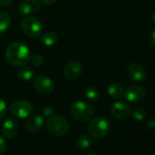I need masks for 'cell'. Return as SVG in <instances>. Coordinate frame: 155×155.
<instances>
[{
    "instance_id": "obj_1",
    "label": "cell",
    "mask_w": 155,
    "mask_h": 155,
    "mask_svg": "<svg viewBox=\"0 0 155 155\" xmlns=\"http://www.w3.org/2000/svg\"><path fill=\"white\" fill-rule=\"evenodd\" d=\"M31 57L28 47L21 42H13L6 49V58L13 66L22 67L27 65Z\"/></svg>"
},
{
    "instance_id": "obj_2",
    "label": "cell",
    "mask_w": 155,
    "mask_h": 155,
    "mask_svg": "<svg viewBox=\"0 0 155 155\" xmlns=\"http://www.w3.org/2000/svg\"><path fill=\"white\" fill-rule=\"evenodd\" d=\"M48 132L55 137H63L69 130V124L68 120L59 115H51L48 117L46 123Z\"/></svg>"
},
{
    "instance_id": "obj_3",
    "label": "cell",
    "mask_w": 155,
    "mask_h": 155,
    "mask_svg": "<svg viewBox=\"0 0 155 155\" xmlns=\"http://www.w3.org/2000/svg\"><path fill=\"white\" fill-rule=\"evenodd\" d=\"M93 114V106L85 101H76L70 107V115L77 121L85 122L91 120Z\"/></svg>"
},
{
    "instance_id": "obj_4",
    "label": "cell",
    "mask_w": 155,
    "mask_h": 155,
    "mask_svg": "<svg viewBox=\"0 0 155 155\" xmlns=\"http://www.w3.org/2000/svg\"><path fill=\"white\" fill-rule=\"evenodd\" d=\"M21 28L23 32L30 38H38L42 35L43 25L41 21L32 16L26 17L21 22Z\"/></svg>"
},
{
    "instance_id": "obj_5",
    "label": "cell",
    "mask_w": 155,
    "mask_h": 155,
    "mask_svg": "<svg viewBox=\"0 0 155 155\" xmlns=\"http://www.w3.org/2000/svg\"><path fill=\"white\" fill-rule=\"evenodd\" d=\"M88 130L92 138L102 139L110 131V123L106 119L102 117H98L93 119L90 122L88 126Z\"/></svg>"
},
{
    "instance_id": "obj_6",
    "label": "cell",
    "mask_w": 155,
    "mask_h": 155,
    "mask_svg": "<svg viewBox=\"0 0 155 155\" xmlns=\"http://www.w3.org/2000/svg\"><path fill=\"white\" fill-rule=\"evenodd\" d=\"M10 113L18 119H26L33 111L32 104L25 100H19L13 102L9 107Z\"/></svg>"
},
{
    "instance_id": "obj_7",
    "label": "cell",
    "mask_w": 155,
    "mask_h": 155,
    "mask_svg": "<svg viewBox=\"0 0 155 155\" xmlns=\"http://www.w3.org/2000/svg\"><path fill=\"white\" fill-rule=\"evenodd\" d=\"M34 89L42 95H48L54 90L53 81L45 75H38L33 81Z\"/></svg>"
},
{
    "instance_id": "obj_8",
    "label": "cell",
    "mask_w": 155,
    "mask_h": 155,
    "mask_svg": "<svg viewBox=\"0 0 155 155\" xmlns=\"http://www.w3.org/2000/svg\"><path fill=\"white\" fill-rule=\"evenodd\" d=\"M146 91L140 85H130L123 91V96L126 101L131 103H136L144 99Z\"/></svg>"
},
{
    "instance_id": "obj_9",
    "label": "cell",
    "mask_w": 155,
    "mask_h": 155,
    "mask_svg": "<svg viewBox=\"0 0 155 155\" xmlns=\"http://www.w3.org/2000/svg\"><path fill=\"white\" fill-rule=\"evenodd\" d=\"M127 75L130 79L136 82H141L146 79L147 72L140 63H131L127 67Z\"/></svg>"
},
{
    "instance_id": "obj_10",
    "label": "cell",
    "mask_w": 155,
    "mask_h": 155,
    "mask_svg": "<svg viewBox=\"0 0 155 155\" xmlns=\"http://www.w3.org/2000/svg\"><path fill=\"white\" fill-rule=\"evenodd\" d=\"M110 113L117 120H126L131 115V110L127 103L117 101L111 106Z\"/></svg>"
},
{
    "instance_id": "obj_11",
    "label": "cell",
    "mask_w": 155,
    "mask_h": 155,
    "mask_svg": "<svg viewBox=\"0 0 155 155\" xmlns=\"http://www.w3.org/2000/svg\"><path fill=\"white\" fill-rule=\"evenodd\" d=\"M83 72V65L79 61H71L64 68V76L68 80L74 81L80 78Z\"/></svg>"
},
{
    "instance_id": "obj_12",
    "label": "cell",
    "mask_w": 155,
    "mask_h": 155,
    "mask_svg": "<svg viewBox=\"0 0 155 155\" xmlns=\"http://www.w3.org/2000/svg\"><path fill=\"white\" fill-rule=\"evenodd\" d=\"M40 8V0H23L18 7L19 14L28 16L36 13Z\"/></svg>"
},
{
    "instance_id": "obj_13",
    "label": "cell",
    "mask_w": 155,
    "mask_h": 155,
    "mask_svg": "<svg viewBox=\"0 0 155 155\" xmlns=\"http://www.w3.org/2000/svg\"><path fill=\"white\" fill-rule=\"evenodd\" d=\"M44 125V118L41 115H30L27 118L25 127L29 132H37L42 129Z\"/></svg>"
},
{
    "instance_id": "obj_14",
    "label": "cell",
    "mask_w": 155,
    "mask_h": 155,
    "mask_svg": "<svg viewBox=\"0 0 155 155\" xmlns=\"http://www.w3.org/2000/svg\"><path fill=\"white\" fill-rule=\"evenodd\" d=\"M2 132L8 139H13L18 133V124L12 118L7 119L2 125Z\"/></svg>"
},
{
    "instance_id": "obj_15",
    "label": "cell",
    "mask_w": 155,
    "mask_h": 155,
    "mask_svg": "<svg viewBox=\"0 0 155 155\" xmlns=\"http://www.w3.org/2000/svg\"><path fill=\"white\" fill-rule=\"evenodd\" d=\"M35 74H36L35 70L32 68L23 67V66L17 72L18 78L22 81H31L35 77Z\"/></svg>"
},
{
    "instance_id": "obj_16",
    "label": "cell",
    "mask_w": 155,
    "mask_h": 155,
    "mask_svg": "<svg viewBox=\"0 0 155 155\" xmlns=\"http://www.w3.org/2000/svg\"><path fill=\"white\" fill-rule=\"evenodd\" d=\"M41 42L47 47H54L58 42V37L55 32L48 31L41 35Z\"/></svg>"
},
{
    "instance_id": "obj_17",
    "label": "cell",
    "mask_w": 155,
    "mask_h": 155,
    "mask_svg": "<svg viewBox=\"0 0 155 155\" xmlns=\"http://www.w3.org/2000/svg\"><path fill=\"white\" fill-rule=\"evenodd\" d=\"M108 94L113 98V99H120L121 96H123V88L119 83H111L109 85L107 89Z\"/></svg>"
},
{
    "instance_id": "obj_18",
    "label": "cell",
    "mask_w": 155,
    "mask_h": 155,
    "mask_svg": "<svg viewBox=\"0 0 155 155\" xmlns=\"http://www.w3.org/2000/svg\"><path fill=\"white\" fill-rule=\"evenodd\" d=\"M85 96H86V99L90 102L96 103L99 101V99H100V91H99V90L96 87L90 86V87H88L86 89Z\"/></svg>"
},
{
    "instance_id": "obj_19",
    "label": "cell",
    "mask_w": 155,
    "mask_h": 155,
    "mask_svg": "<svg viewBox=\"0 0 155 155\" xmlns=\"http://www.w3.org/2000/svg\"><path fill=\"white\" fill-rule=\"evenodd\" d=\"M93 143V140L92 137L89 134H82L80 135L77 139V144L80 148L82 149H88L90 148Z\"/></svg>"
},
{
    "instance_id": "obj_20",
    "label": "cell",
    "mask_w": 155,
    "mask_h": 155,
    "mask_svg": "<svg viewBox=\"0 0 155 155\" xmlns=\"http://www.w3.org/2000/svg\"><path fill=\"white\" fill-rule=\"evenodd\" d=\"M11 17L6 12L0 13V33L7 31L11 25Z\"/></svg>"
},
{
    "instance_id": "obj_21",
    "label": "cell",
    "mask_w": 155,
    "mask_h": 155,
    "mask_svg": "<svg viewBox=\"0 0 155 155\" xmlns=\"http://www.w3.org/2000/svg\"><path fill=\"white\" fill-rule=\"evenodd\" d=\"M131 115L133 119L137 121H141L146 119L147 117V111L142 108H136L131 111Z\"/></svg>"
},
{
    "instance_id": "obj_22",
    "label": "cell",
    "mask_w": 155,
    "mask_h": 155,
    "mask_svg": "<svg viewBox=\"0 0 155 155\" xmlns=\"http://www.w3.org/2000/svg\"><path fill=\"white\" fill-rule=\"evenodd\" d=\"M29 62H31V64L34 67H41L44 63V58L42 57V55L36 53V54L31 55Z\"/></svg>"
},
{
    "instance_id": "obj_23",
    "label": "cell",
    "mask_w": 155,
    "mask_h": 155,
    "mask_svg": "<svg viewBox=\"0 0 155 155\" xmlns=\"http://www.w3.org/2000/svg\"><path fill=\"white\" fill-rule=\"evenodd\" d=\"M8 112V107L4 100L0 98V119H2L6 116Z\"/></svg>"
},
{
    "instance_id": "obj_24",
    "label": "cell",
    "mask_w": 155,
    "mask_h": 155,
    "mask_svg": "<svg viewBox=\"0 0 155 155\" xmlns=\"http://www.w3.org/2000/svg\"><path fill=\"white\" fill-rule=\"evenodd\" d=\"M42 112H43V114L46 117H49V116H51V115L54 114V110L50 106H45L43 108V110H42Z\"/></svg>"
},
{
    "instance_id": "obj_25",
    "label": "cell",
    "mask_w": 155,
    "mask_h": 155,
    "mask_svg": "<svg viewBox=\"0 0 155 155\" xmlns=\"http://www.w3.org/2000/svg\"><path fill=\"white\" fill-rule=\"evenodd\" d=\"M7 146H8V145H7L6 140H5L3 137L0 136V154H3V153L6 151Z\"/></svg>"
},
{
    "instance_id": "obj_26",
    "label": "cell",
    "mask_w": 155,
    "mask_h": 155,
    "mask_svg": "<svg viewBox=\"0 0 155 155\" xmlns=\"http://www.w3.org/2000/svg\"><path fill=\"white\" fill-rule=\"evenodd\" d=\"M146 126L150 130H154L155 129V118H150V120H148Z\"/></svg>"
},
{
    "instance_id": "obj_27",
    "label": "cell",
    "mask_w": 155,
    "mask_h": 155,
    "mask_svg": "<svg viewBox=\"0 0 155 155\" xmlns=\"http://www.w3.org/2000/svg\"><path fill=\"white\" fill-rule=\"evenodd\" d=\"M13 2V0H0V7H7Z\"/></svg>"
},
{
    "instance_id": "obj_28",
    "label": "cell",
    "mask_w": 155,
    "mask_h": 155,
    "mask_svg": "<svg viewBox=\"0 0 155 155\" xmlns=\"http://www.w3.org/2000/svg\"><path fill=\"white\" fill-rule=\"evenodd\" d=\"M150 44L152 45L153 48H155V29L152 31V33L150 35Z\"/></svg>"
},
{
    "instance_id": "obj_29",
    "label": "cell",
    "mask_w": 155,
    "mask_h": 155,
    "mask_svg": "<svg viewBox=\"0 0 155 155\" xmlns=\"http://www.w3.org/2000/svg\"><path fill=\"white\" fill-rule=\"evenodd\" d=\"M41 2H43L44 4L48 5V6H50V5H53L57 2V0H40Z\"/></svg>"
},
{
    "instance_id": "obj_30",
    "label": "cell",
    "mask_w": 155,
    "mask_h": 155,
    "mask_svg": "<svg viewBox=\"0 0 155 155\" xmlns=\"http://www.w3.org/2000/svg\"><path fill=\"white\" fill-rule=\"evenodd\" d=\"M150 18H151V19H152V21L155 23V9L151 12V14H150Z\"/></svg>"
},
{
    "instance_id": "obj_31",
    "label": "cell",
    "mask_w": 155,
    "mask_h": 155,
    "mask_svg": "<svg viewBox=\"0 0 155 155\" xmlns=\"http://www.w3.org/2000/svg\"><path fill=\"white\" fill-rule=\"evenodd\" d=\"M85 155H97L94 151H90V152H87Z\"/></svg>"
}]
</instances>
